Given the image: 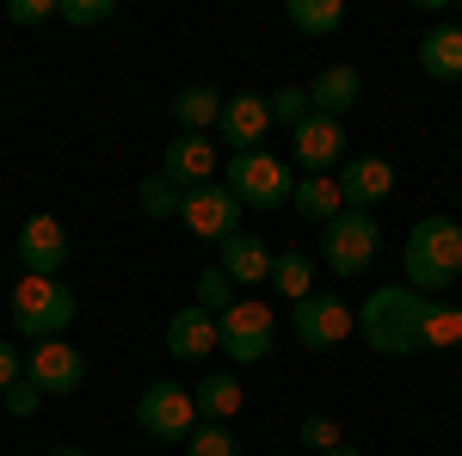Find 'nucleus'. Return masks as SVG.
<instances>
[{
  "label": "nucleus",
  "mask_w": 462,
  "mask_h": 456,
  "mask_svg": "<svg viewBox=\"0 0 462 456\" xmlns=\"http://www.w3.org/2000/svg\"><path fill=\"white\" fill-rule=\"evenodd\" d=\"M438 296H420L413 284H376L357 309V327H364V346L383 351V358H413L426 351V327Z\"/></svg>",
  "instance_id": "nucleus-1"
},
{
  "label": "nucleus",
  "mask_w": 462,
  "mask_h": 456,
  "mask_svg": "<svg viewBox=\"0 0 462 456\" xmlns=\"http://www.w3.org/2000/svg\"><path fill=\"white\" fill-rule=\"evenodd\" d=\"M401 265L420 296H444L462 278V222L457 216H420L401 247Z\"/></svg>",
  "instance_id": "nucleus-2"
},
{
  "label": "nucleus",
  "mask_w": 462,
  "mask_h": 456,
  "mask_svg": "<svg viewBox=\"0 0 462 456\" xmlns=\"http://www.w3.org/2000/svg\"><path fill=\"white\" fill-rule=\"evenodd\" d=\"M74 315H80V302H74V290L62 278H19L13 284V327L43 346V340H69Z\"/></svg>",
  "instance_id": "nucleus-3"
},
{
  "label": "nucleus",
  "mask_w": 462,
  "mask_h": 456,
  "mask_svg": "<svg viewBox=\"0 0 462 456\" xmlns=\"http://www.w3.org/2000/svg\"><path fill=\"white\" fill-rule=\"evenodd\" d=\"M222 185L241 198V210H284L290 191H296V179L278 154H265V148H247V154H228V173Z\"/></svg>",
  "instance_id": "nucleus-4"
},
{
  "label": "nucleus",
  "mask_w": 462,
  "mask_h": 456,
  "mask_svg": "<svg viewBox=\"0 0 462 456\" xmlns=\"http://www.w3.org/2000/svg\"><path fill=\"white\" fill-rule=\"evenodd\" d=\"M376 247H383V228H376V216H370V210H339L327 228H320V259H327L333 278H357V272H370Z\"/></svg>",
  "instance_id": "nucleus-5"
},
{
  "label": "nucleus",
  "mask_w": 462,
  "mask_h": 456,
  "mask_svg": "<svg viewBox=\"0 0 462 456\" xmlns=\"http://www.w3.org/2000/svg\"><path fill=\"white\" fill-rule=\"evenodd\" d=\"M216 346L228 351V364H265L278 346V315L259 296H241L228 315H216Z\"/></svg>",
  "instance_id": "nucleus-6"
},
{
  "label": "nucleus",
  "mask_w": 462,
  "mask_h": 456,
  "mask_svg": "<svg viewBox=\"0 0 462 456\" xmlns=\"http://www.w3.org/2000/svg\"><path fill=\"white\" fill-rule=\"evenodd\" d=\"M357 327V309L346 302V296H327V290H315V296H302V302H290V333H296V346L309 351H333L346 346Z\"/></svg>",
  "instance_id": "nucleus-7"
},
{
  "label": "nucleus",
  "mask_w": 462,
  "mask_h": 456,
  "mask_svg": "<svg viewBox=\"0 0 462 456\" xmlns=\"http://www.w3.org/2000/svg\"><path fill=\"white\" fill-rule=\"evenodd\" d=\"M136 425H143L148 438H161V444H185L191 432H198V401H191V388L179 383H148L136 395Z\"/></svg>",
  "instance_id": "nucleus-8"
},
{
  "label": "nucleus",
  "mask_w": 462,
  "mask_h": 456,
  "mask_svg": "<svg viewBox=\"0 0 462 456\" xmlns=\"http://www.w3.org/2000/svg\"><path fill=\"white\" fill-rule=\"evenodd\" d=\"M179 222L198 235V241H235L241 235V198L222 185V179H210V185H198V191H185V210H179Z\"/></svg>",
  "instance_id": "nucleus-9"
},
{
  "label": "nucleus",
  "mask_w": 462,
  "mask_h": 456,
  "mask_svg": "<svg viewBox=\"0 0 462 456\" xmlns=\"http://www.w3.org/2000/svg\"><path fill=\"white\" fill-rule=\"evenodd\" d=\"M69 265V222L62 216H32L19 228V278H56Z\"/></svg>",
  "instance_id": "nucleus-10"
},
{
  "label": "nucleus",
  "mask_w": 462,
  "mask_h": 456,
  "mask_svg": "<svg viewBox=\"0 0 462 456\" xmlns=\"http://www.w3.org/2000/svg\"><path fill=\"white\" fill-rule=\"evenodd\" d=\"M216 136H222V148H228V154L265 148V136H272V99H265V93H228Z\"/></svg>",
  "instance_id": "nucleus-11"
},
{
  "label": "nucleus",
  "mask_w": 462,
  "mask_h": 456,
  "mask_svg": "<svg viewBox=\"0 0 462 456\" xmlns=\"http://www.w3.org/2000/svg\"><path fill=\"white\" fill-rule=\"evenodd\" d=\"M339 198H346V210H376V204H389L394 198V167L383 154H346V167H339Z\"/></svg>",
  "instance_id": "nucleus-12"
},
{
  "label": "nucleus",
  "mask_w": 462,
  "mask_h": 456,
  "mask_svg": "<svg viewBox=\"0 0 462 456\" xmlns=\"http://www.w3.org/2000/svg\"><path fill=\"white\" fill-rule=\"evenodd\" d=\"M290 142H296V167L302 173H339L346 167V124L339 117H309L302 130H290Z\"/></svg>",
  "instance_id": "nucleus-13"
},
{
  "label": "nucleus",
  "mask_w": 462,
  "mask_h": 456,
  "mask_svg": "<svg viewBox=\"0 0 462 456\" xmlns=\"http://www.w3.org/2000/svg\"><path fill=\"white\" fill-rule=\"evenodd\" d=\"M25 377H32L43 395H74V388L87 383V358H80L69 340H43V346H32V358H25Z\"/></svg>",
  "instance_id": "nucleus-14"
},
{
  "label": "nucleus",
  "mask_w": 462,
  "mask_h": 456,
  "mask_svg": "<svg viewBox=\"0 0 462 456\" xmlns=\"http://www.w3.org/2000/svg\"><path fill=\"white\" fill-rule=\"evenodd\" d=\"M161 173L173 179L179 191H198V185H210L216 179V142L210 136H191V130H179L167 142V167Z\"/></svg>",
  "instance_id": "nucleus-15"
},
{
  "label": "nucleus",
  "mask_w": 462,
  "mask_h": 456,
  "mask_svg": "<svg viewBox=\"0 0 462 456\" xmlns=\"http://www.w3.org/2000/svg\"><path fill=\"white\" fill-rule=\"evenodd\" d=\"M216 253H222L216 265H222V272L235 278V290H253V284H272V259H278V253H272V247L259 241V235H235V241H222Z\"/></svg>",
  "instance_id": "nucleus-16"
},
{
  "label": "nucleus",
  "mask_w": 462,
  "mask_h": 456,
  "mask_svg": "<svg viewBox=\"0 0 462 456\" xmlns=\"http://www.w3.org/2000/svg\"><path fill=\"white\" fill-rule=\"evenodd\" d=\"M167 351H173L179 364H198V358H210V351H216V315H204L198 302H185V309L167 321Z\"/></svg>",
  "instance_id": "nucleus-17"
},
{
  "label": "nucleus",
  "mask_w": 462,
  "mask_h": 456,
  "mask_svg": "<svg viewBox=\"0 0 462 456\" xmlns=\"http://www.w3.org/2000/svg\"><path fill=\"white\" fill-rule=\"evenodd\" d=\"M364 99V74L352 69V62H333V69L315 74V87H309V106L320 111V117H346V111Z\"/></svg>",
  "instance_id": "nucleus-18"
},
{
  "label": "nucleus",
  "mask_w": 462,
  "mask_h": 456,
  "mask_svg": "<svg viewBox=\"0 0 462 456\" xmlns=\"http://www.w3.org/2000/svg\"><path fill=\"white\" fill-rule=\"evenodd\" d=\"M191 401H198V420H210V425H228L235 414H241V401H247V388H241V377H235V370H210L204 383L191 388Z\"/></svg>",
  "instance_id": "nucleus-19"
},
{
  "label": "nucleus",
  "mask_w": 462,
  "mask_h": 456,
  "mask_svg": "<svg viewBox=\"0 0 462 456\" xmlns=\"http://www.w3.org/2000/svg\"><path fill=\"white\" fill-rule=\"evenodd\" d=\"M222 106H228V93H216V87H179L173 93V124L191 130V136H210L216 124H222Z\"/></svg>",
  "instance_id": "nucleus-20"
},
{
  "label": "nucleus",
  "mask_w": 462,
  "mask_h": 456,
  "mask_svg": "<svg viewBox=\"0 0 462 456\" xmlns=\"http://www.w3.org/2000/svg\"><path fill=\"white\" fill-rule=\"evenodd\" d=\"M290 210L327 228L333 216L346 210V198H339V179H333V173H302V179H296V191H290Z\"/></svg>",
  "instance_id": "nucleus-21"
},
{
  "label": "nucleus",
  "mask_w": 462,
  "mask_h": 456,
  "mask_svg": "<svg viewBox=\"0 0 462 456\" xmlns=\"http://www.w3.org/2000/svg\"><path fill=\"white\" fill-rule=\"evenodd\" d=\"M420 69L426 80H462V25H431L420 37Z\"/></svg>",
  "instance_id": "nucleus-22"
},
{
  "label": "nucleus",
  "mask_w": 462,
  "mask_h": 456,
  "mask_svg": "<svg viewBox=\"0 0 462 456\" xmlns=\"http://www.w3.org/2000/svg\"><path fill=\"white\" fill-rule=\"evenodd\" d=\"M272 290L290 296V302H302V296H315V259L302 253V247H290L272 259Z\"/></svg>",
  "instance_id": "nucleus-23"
},
{
  "label": "nucleus",
  "mask_w": 462,
  "mask_h": 456,
  "mask_svg": "<svg viewBox=\"0 0 462 456\" xmlns=\"http://www.w3.org/2000/svg\"><path fill=\"white\" fill-rule=\"evenodd\" d=\"M284 19H290L302 37H333L339 25H346V6H339V0H290Z\"/></svg>",
  "instance_id": "nucleus-24"
},
{
  "label": "nucleus",
  "mask_w": 462,
  "mask_h": 456,
  "mask_svg": "<svg viewBox=\"0 0 462 456\" xmlns=\"http://www.w3.org/2000/svg\"><path fill=\"white\" fill-rule=\"evenodd\" d=\"M136 204H143V216H154V222H167V216L185 210V191H179L167 173H148L143 185H136Z\"/></svg>",
  "instance_id": "nucleus-25"
},
{
  "label": "nucleus",
  "mask_w": 462,
  "mask_h": 456,
  "mask_svg": "<svg viewBox=\"0 0 462 456\" xmlns=\"http://www.w3.org/2000/svg\"><path fill=\"white\" fill-rule=\"evenodd\" d=\"M241 296H235V278L222 272V265H210V272H198V309L204 315H228Z\"/></svg>",
  "instance_id": "nucleus-26"
},
{
  "label": "nucleus",
  "mask_w": 462,
  "mask_h": 456,
  "mask_svg": "<svg viewBox=\"0 0 462 456\" xmlns=\"http://www.w3.org/2000/svg\"><path fill=\"white\" fill-rule=\"evenodd\" d=\"M265 99H272V124H290V130H302V124L315 117V106H309V87H272Z\"/></svg>",
  "instance_id": "nucleus-27"
},
{
  "label": "nucleus",
  "mask_w": 462,
  "mask_h": 456,
  "mask_svg": "<svg viewBox=\"0 0 462 456\" xmlns=\"http://www.w3.org/2000/svg\"><path fill=\"white\" fill-rule=\"evenodd\" d=\"M185 456H241V438L228 432V425H198L191 438H185Z\"/></svg>",
  "instance_id": "nucleus-28"
},
{
  "label": "nucleus",
  "mask_w": 462,
  "mask_h": 456,
  "mask_svg": "<svg viewBox=\"0 0 462 456\" xmlns=\"http://www.w3.org/2000/svg\"><path fill=\"white\" fill-rule=\"evenodd\" d=\"M111 13V0H62V25H74V32H93V25H106Z\"/></svg>",
  "instance_id": "nucleus-29"
},
{
  "label": "nucleus",
  "mask_w": 462,
  "mask_h": 456,
  "mask_svg": "<svg viewBox=\"0 0 462 456\" xmlns=\"http://www.w3.org/2000/svg\"><path fill=\"white\" fill-rule=\"evenodd\" d=\"M302 444L315 456L339 451V420H333V414H309V420H302Z\"/></svg>",
  "instance_id": "nucleus-30"
},
{
  "label": "nucleus",
  "mask_w": 462,
  "mask_h": 456,
  "mask_svg": "<svg viewBox=\"0 0 462 456\" xmlns=\"http://www.w3.org/2000/svg\"><path fill=\"white\" fill-rule=\"evenodd\" d=\"M0 407H6L13 420H37V407H43V388H37L32 377H25V383H13L6 395H0Z\"/></svg>",
  "instance_id": "nucleus-31"
},
{
  "label": "nucleus",
  "mask_w": 462,
  "mask_h": 456,
  "mask_svg": "<svg viewBox=\"0 0 462 456\" xmlns=\"http://www.w3.org/2000/svg\"><path fill=\"white\" fill-rule=\"evenodd\" d=\"M6 19L32 32V25H50V19H62V0H13V6H6Z\"/></svg>",
  "instance_id": "nucleus-32"
},
{
  "label": "nucleus",
  "mask_w": 462,
  "mask_h": 456,
  "mask_svg": "<svg viewBox=\"0 0 462 456\" xmlns=\"http://www.w3.org/2000/svg\"><path fill=\"white\" fill-rule=\"evenodd\" d=\"M13 383H25V364H19V346L0 340V395H6Z\"/></svg>",
  "instance_id": "nucleus-33"
},
{
  "label": "nucleus",
  "mask_w": 462,
  "mask_h": 456,
  "mask_svg": "<svg viewBox=\"0 0 462 456\" xmlns=\"http://www.w3.org/2000/svg\"><path fill=\"white\" fill-rule=\"evenodd\" d=\"M327 456H364V451H357V444H339V451H327Z\"/></svg>",
  "instance_id": "nucleus-34"
},
{
  "label": "nucleus",
  "mask_w": 462,
  "mask_h": 456,
  "mask_svg": "<svg viewBox=\"0 0 462 456\" xmlns=\"http://www.w3.org/2000/svg\"><path fill=\"white\" fill-rule=\"evenodd\" d=\"M50 456H87V451H74V444H56V451H50Z\"/></svg>",
  "instance_id": "nucleus-35"
},
{
  "label": "nucleus",
  "mask_w": 462,
  "mask_h": 456,
  "mask_svg": "<svg viewBox=\"0 0 462 456\" xmlns=\"http://www.w3.org/2000/svg\"><path fill=\"white\" fill-rule=\"evenodd\" d=\"M457 25H462V19H457Z\"/></svg>",
  "instance_id": "nucleus-36"
}]
</instances>
